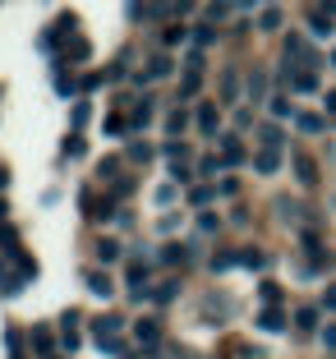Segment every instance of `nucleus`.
<instances>
[{"label": "nucleus", "instance_id": "11", "mask_svg": "<svg viewBox=\"0 0 336 359\" xmlns=\"http://www.w3.org/2000/svg\"><path fill=\"white\" fill-rule=\"evenodd\" d=\"M97 254L111 263V258H120V244H116V240H102V244H97Z\"/></svg>", "mask_w": 336, "mask_h": 359}, {"label": "nucleus", "instance_id": "13", "mask_svg": "<svg viewBox=\"0 0 336 359\" xmlns=\"http://www.w3.org/2000/svg\"><path fill=\"white\" fill-rule=\"evenodd\" d=\"M300 129H304V134H318V129H323V116H300Z\"/></svg>", "mask_w": 336, "mask_h": 359}, {"label": "nucleus", "instance_id": "15", "mask_svg": "<svg viewBox=\"0 0 336 359\" xmlns=\"http://www.w3.org/2000/svg\"><path fill=\"white\" fill-rule=\"evenodd\" d=\"M263 143L276 152V148H281V129H272V125H267V129H263Z\"/></svg>", "mask_w": 336, "mask_h": 359}, {"label": "nucleus", "instance_id": "19", "mask_svg": "<svg viewBox=\"0 0 336 359\" xmlns=\"http://www.w3.org/2000/svg\"><path fill=\"white\" fill-rule=\"evenodd\" d=\"M125 129H129V125H125L120 116H111V120H106V134H125Z\"/></svg>", "mask_w": 336, "mask_h": 359}, {"label": "nucleus", "instance_id": "6", "mask_svg": "<svg viewBox=\"0 0 336 359\" xmlns=\"http://www.w3.org/2000/svg\"><path fill=\"white\" fill-rule=\"evenodd\" d=\"M88 290H93V295H111V281H106L102 272H88Z\"/></svg>", "mask_w": 336, "mask_h": 359}, {"label": "nucleus", "instance_id": "3", "mask_svg": "<svg viewBox=\"0 0 336 359\" xmlns=\"http://www.w3.org/2000/svg\"><path fill=\"white\" fill-rule=\"evenodd\" d=\"M19 285H23V276H10V267L0 263V295H14Z\"/></svg>", "mask_w": 336, "mask_h": 359}, {"label": "nucleus", "instance_id": "20", "mask_svg": "<svg viewBox=\"0 0 336 359\" xmlns=\"http://www.w3.org/2000/svg\"><path fill=\"white\" fill-rule=\"evenodd\" d=\"M327 304H332V309H336V285H327Z\"/></svg>", "mask_w": 336, "mask_h": 359}, {"label": "nucleus", "instance_id": "14", "mask_svg": "<svg viewBox=\"0 0 336 359\" xmlns=\"http://www.w3.org/2000/svg\"><path fill=\"white\" fill-rule=\"evenodd\" d=\"M226 10H231L226 0H212V5H208V19H212V23H217V19H226Z\"/></svg>", "mask_w": 336, "mask_h": 359}, {"label": "nucleus", "instance_id": "5", "mask_svg": "<svg viewBox=\"0 0 336 359\" xmlns=\"http://www.w3.org/2000/svg\"><path fill=\"white\" fill-rule=\"evenodd\" d=\"M295 175L304 180V184H314V180H318V170H314V161H309V157H295Z\"/></svg>", "mask_w": 336, "mask_h": 359}, {"label": "nucleus", "instance_id": "21", "mask_svg": "<svg viewBox=\"0 0 336 359\" xmlns=\"http://www.w3.org/2000/svg\"><path fill=\"white\" fill-rule=\"evenodd\" d=\"M327 111H332V116H336V93H327Z\"/></svg>", "mask_w": 336, "mask_h": 359}, {"label": "nucleus", "instance_id": "9", "mask_svg": "<svg viewBox=\"0 0 336 359\" xmlns=\"http://www.w3.org/2000/svg\"><path fill=\"white\" fill-rule=\"evenodd\" d=\"M138 341H147V346H157V323H138Z\"/></svg>", "mask_w": 336, "mask_h": 359}, {"label": "nucleus", "instance_id": "1", "mask_svg": "<svg viewBox=\"0 0 336 359\" xmlns=\"http://www.w3.org/2000/svg\"><path fill=\"white\" fill-rule=\"evenodd\" d=\"M217 125H221L217 106H199V129H203V134H217Z\"/></svg>", "mask_w": 336, "mask_h": 359}, {"label": "nucleus", "instance_id": "8", "mask_svg": "<svg viewBox=\"0 0 336 359\" xmlns=\"http://www.w3.org/2000/svg\"><path fill=\"white\" fill-rule=\"evenodd\" d=\"M0 249H5V254H19V240H14V226H0Z\"/></svg>", "mask_w": 336, "mask_h": 359}, {"label": "nucleus", "instance_id": "10", "mask_svg": "<svg viewBox=\"0 0 336 359\" xmlns=\"http://www.w3.org/2000/svg\"><path fill=\"white\" fill-rule=\"evenodd\" d=\"M32 341H37V355H51V332H46V327L32 332Z\"/></svg>", "mask_w": 336, "mask_h": 359}, {"label": "nucleus", "instance_id": "18", "mask_svg": "<svg viewBox=\"0 0 336 359\" xmlns=\"http://www.w3.org/2000/svg\"><path fill=\"white\" fill-rule=\"evenodd\" d=\"M323 346L336 350V323H327V327H323Z\"/></svg>", "mask_w": 336, "mask_h": 359}, {"label": "nucleus", "instance_id": "16", "mask_svg": "<svg viewBox=\"0 0 336 359\" xmlns=\"http://www.w3.org/2000/svg\"><path fill=\"white\" fill-rule=\"evenodd\" d=\"M184 125H189V116H184V111H175V116H170V125H166V129H170V134H180V129H184Z\"/></svg>", "mask_w": 336, "mask_h": 359}, {"label": "nucleus", "instance_id": "4", "mask_svg": "<svg viewBox=\"0 0 336 359\" xmlns=\"http://www.w3.org/2000/svg\"><path fill=\"white\" fill-rule=\"evenodd\" d=\"M170 74V55H152V65H147V79H166Z\"/></svg>", "mask_w": 336, "mask_h": 359}, {"label": "nucleus", "instance_id": "7", "mask_svg": "<svg viewBox=\"0 0 336 359\" xmlns=\"http://www.w3.org/2000/svg\"><path fill=\"white\" fill-rule=\"evenodd\" d=\"M258 327H263V332H281V327H285V318L272 309V313H263V318H258Z\"/></svg>", "mask_w": 336, "mask_h": 359}, {"label": "nucleus", "instance_id": "22", "mask_svg": "<svg viewBox=\"0 0 336 359\" xmlns=\"http://www.w3.org/2000/svg\"><path fill=\"white\" fill-rule=\"evenodd\" d=\"M332 65H336V51H332Z\"/></svg>", "mask_w": 336, "mask_h": 359}, {"label": "nucleus", "instance_id": "2", "mask_svg": "<svg viewBox=\"0 0 336 359\" xmlns=\"http://www.w3.org/2000/svg\"><path fill=\"white\" fill-rule=\"evenodd\" d=\"M253 166L263 170V175H272V170H276V166H281V157H276V152H272V148H263V152H258V157H253Z\"/></svg>", "mask_w": 336, "mask_h": 359}, {"label": "nucleus", "instance_id": "12", "mask_svg": "<svg viewBox=\"0 0 336 359\" xmlns=\"http://www.w3.org/2000/svg\"><path fill=\"white\" fill-rule=\"evenodd\" d=\"M199 93V69H189V74H184V88H180V97H194Z\"/></svg>", "mask_w": 336, "mask_h": 359}, {"label": "nucleus", "instance_id": "17", "mask_svg": "<svg viewBox=\"0 0 336 359\" xmlns=\"http://www.w3.org/2000/svg\"><path fill=\"white\" fill-rule=\"evenodd\" d=\"M129 157H134V161H147V157H152V148H147V143H134V148H129Z\"/></svg>", "mask_w": 336, "mask_h": 359}]
</instances>
